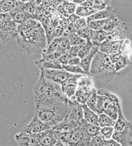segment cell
<instances>
[{"label":"cell","instance_id":"1","mask_svg":"<svg viewBox=\"0 0 132 146\" xmlns=\"http://www.w3.org/2000/svg\"><path fill=\"white\" fill-rule=\"evenodd\" d=\"M15 39L29 54L42 52L47 46L45 29L36 19H29L19 24Z\"/></svg>","mask_w":132,"mask_h":146},{"label":"cell","instance_id":"23","mask_svg":"<svg viewBox=\"0 0 132 146\" xmlns=\"http://www.w3.org/2000/svg\"><path fill=\"white\" fill-rule=\"evenodd\" d=\"M93 91H88L83 88H81L79 87H77L74 95V99L73 100L77 102L78 103L81 104V105H85L88 97H89L90 94Z\"/></svg>","mask_w":132,"mask_h":146},{"label":"cell","instance_id":"16","mask_svg":"<svg viewBox=\"0 0 132 146\" xmlns=\"http://www.w3.org/2000/svg\"><path fill=\"white\" fill-rule=\"evenodd\" d=\"M76 7V4L73 3V2L62 0L57 7V10L66 17H68L70 15L75 13Z\"/></svg>","mask_w":132,"mask_h":146},{"label":"cell","instance_id":"24","mask_svg":"<svg viewBox=\"0 0 132 146\" xmlns=\"http://www.w3.org/2000/svg\"><path fill=\"white\" fill-rule=\"evenodd\" d=\"M108 36V33L106 31L102 30L99 31H93L92 33L91 36L89 40L93 44L100 45L102 42L106 40Z\"/></svg>","mask_w":132,"mask_h":146},{"label":"cell","instance_id":"45","mask_svg":"<svg viewBox=\"0 0 132 146\" xmlns=\"http://www.w3.org/2000/svg\"><path fill=\"white\" fill-rule=\"evenodd\" d=\"M79 18H80V17H79L78 15H77L75 13H73V14H71L70 15L68 16V19L70 23H74Z\"/></svg>","mask_w":132,"mask_h":146},{"label":"cell","instance_id":"28","mask_svg":"<svg viewBox=\"0 0 132 146\" xmlns=\"http://www.w3.org/2000/svg\"><path fill=\"white\" fill-rule=\"evenodd\" d=\"M70 42L71 46L73 45H79L83 46L87 42V40L85 38H81L80 36H78V35L76 33H68V35H65Z\"/></svg>","mask_w":132,"mask_h":146},{"label":"cell","instance_id":"41","mask_svg":"<svg viewBox=\"0 0 132 146\" xmlns=\"http://www.w3.org/2000/svg\"><path fill=\"white\" fill-rule=\"evenodd\" d=\"M70 58V56L68 54V53L63 54L60 56L59 58H58L57 60L60 62L61 64H62V66H64V65H67V64H68Z\"/></svg>","mask_w":132,"mask_h":146},{"label":"cell","instance_id":"4","mask_svg":"<svg viewBox=\"0 0 132 146\" xmlns=\"http://www.w3.org/2000/svg\"><path fill=\"white\" fill-rule=\"evenodd\" d=\"M70 108L68 101L59 102L52 105L42 106L35 108L34 115L50 128L68 117Z\"/></svg>","mask_w":132,"mask_h":146},{"label":"cell","instance_id":"29","mask_svg":"<svg viewBox=\"0 0 132 146\" xmlns=\"http://www.w3.org/2000/svg\"><path fill=\"white\" fill-rule=\"evenodd\" d=\"M116 120H113L110 116L104 113L98 114V125L100 128L104 126H114Z\"/></svg>","mask_w":132,"mask_h":146},{"label":"cell","instance_id":"34","mask_svg":"<svg viewBox=\"0 0 132 146\" xmlns=\"http://www.w3.org/2000/svg\"><path fill=\"white\" fill-rule=\"evenodd\" d=\"M61 37H58V38H54L52 40L48 43L47 46L44 50L42 52L46 53H51L55 52L58 48V45H59Z\"/></svg>","mask_w":132,"mask_h":146},{"label":"cell","instance_id":"20","mask_svg":"<svg viewBox=\"0 0 132 146\" xmlns=\"http://www.w3.org/2000/svg\"><path fill=\"white\" fill-rule=\"evenodd\" d=\"M36 66L39 69L44 68V69H54V70H62L63 66L59 62L56 60L53 61H47V60H38L34 62Z\"/></svg>","mask_w":132,"mask_h":146},{"label":"cell","instance_id":"21","mask_svg":"<svg viewBox=\"0 0 132 146\" xmlns=\"http://www.w3.org/2000/svg\"><path fill=\"white\" fill-rule=\"evenodd\" d=\"M78 124L84 128L86 132L88 133V135L91 137L95 136V135H97L98 133H99L100 127L97 124H90V123L87 122L83 118L79 121Z\"/></svg>","mask_w":132,"mask_h":146},{"label":"cell","instance_id":"10","mask_svg":"<svg viewBox=\"0 0 132 146\" xmlns=\"http://www.w3.org/2000/svg\"><path fill=\"white\" fill-rule=\"evenodd\" d=\"M68 105L70 111L68 116V119L73 122L79 123L83 118L82 105L79 104L74 100L68 99Z\"/></svg>","mask_w":132,"mask_h":146},{"label":"cell","instance_id":"3","mask_svg":"<svg viewBox=\"0 0 132 146\" xmlns=\"http://www.w3.org/2000/svg\"><path fill=\"white\" fill-rule=\"evenodd\" d=\"M89 74L96 80L110 83L114 80L118 73L115 72L114 64L108 54L98 50L91 62Z\"/></svg>","mask_w":132,"mask_h":146},{"label":"cell","instance_id":"43","mask_svg":"<svg viewBox=\"0 0 132 146\" xmlns=\"http://www.w3.org/2000/svg\"><path fill=\"white\" fill-rule=\"evenodd\" d=\"M80 61H81V58L78 57V56L70 57L67 65H79Z\"/></svg>","mask_w":132,"mask_h":146},{"label":"cell","instance_id":"15","mask_svg":"<svg viewBox=\"0 0 132 146\" xmlns=\"http://www.w3.org/2000/svg\"><path fill=\"white\" fill-rule=\"evenodd\" d=\"M99 50V45L94 44L93 48H92L91 50L89 52V54L84 57L81 59L80 63H79V66L81 67V68L87 72L88 74H89V70H90V66H91V64L92 60L94 56H95V54ZM90 75V74H89Z\"/></svg>","mask_w":132,"mask_h":146},{"label":"cell","instance_id":"46","mask_svg":"<svg viewBox=\"0 0 132 146\" xmlns=\"http://www.w3.org/2000/svg\"><path fill=\"white\" fill-rule=\"evenodd\" d=\"M85 0H72V2L74 3L76 5H80L81 3H83Z\"/></svg>","mask_w":132,"mask_h":146},{"label":"cell","instance_id":"26","mask_svg":"<svg viewBox=\"0 0 132 146\" xmlns=\"http://www.w3.org/2000/svg\"><path fill=\"white\" fill-rule=\"evenodd\" d=\"M97 11L96 10L93 9V8L87 7V6L83 5H77L76 9H75V13L80 17L87 18L88 17L92 15L95 13Z\"/></svg>","mask_w":132,"mask_h":146},{"label":"cell","instance_id":"27","mask_svg":"<svg viewBox=\"0 0 132 146\" xmlns=\"http://www.w3.org/2000/svg\"><path fill=\"white\" fill-rule=\"evenodd\" d=\"M131 64V60L129 56L122 55L121 57L119 59L118 61L114 63V70L116 73H118L123 69H125L126 67Z\"/></svg>","mask_w":132,"mask_h":146},{"label":"cell","instance_id":"9","mask_svg":"<svg viewBox=\"0 0 132 146\" xmlns=\"http://www.w3.org/2000/svg\"><path fill=\"white\" fill-rule=\"evenodd\" d=\"M81 75L83 74H73L71 78L61 84L62 92L68 99H74V95L77 87V80Z\"/></svg>","mask_w":132,"mask_h":146},{"label":"cell","instance_id":"33","mask_svg":"<svg viewBox=\"0 0 132 146\" xmlns=\"http://www.w3.org/2000/svg\"><path fill=\"white\" fill-rule=\"evenodd\" d=\"M62 66L64 70L68 71L72 74L89 75L87 72H85L79 65H64Z\"/></svg>","mask_w":132,"mask_h":146},{"label":"cell","instance_id":"11","mask_svg":"<svg viewBox=\"0 0 132 146\" xmlns=\"http://www.w3.org/2000/svg\"><path fill=\"white\" fill-rule=\"evenodd\" d=\"M9 14L11 16L12 20L17 24H21L29 19H36V15L27 13L24 11L19 6L15 7L13 9L9 11Z\"/></svg>","mask_w":132,"mask_h":146},{"label":"cell","instance_id":"47","mask_svg":"<svg viewBox=\"0 0 132 146\" xmlns=\"http://www.w3.org/2000/svg\"><path fill=\"white\" fill-rule=\"evenodd\" d=\"M103 1L105 2V3L107 4L108 5H110V3H111V2H112V0H103Z\"/></svg>","mask_w":132,"mask_h":146},{"label":"cell","instance_id":"18","mask_svg":"<svg viewBox=\"0 0 132 146\" xmlns=\"http://www.w3.org/2000/svg\"><path fill=\"white\" fill-rule=\"evenodd\" d=\"M67 118L52 127V129H53L54 130L59 131V132H64L71 131L77 128V126H78V123L72 122V121L69 120Z\"/></svg>","mask_w":132,"mask_h":146},{"label":"cell","instance_id":"7","mask_svg":"<svg viewBox=\"0 0 132 146\" xmlns=\"http://www.w3.org/2000/svg\"><path fill=\"white\" fill-rule=\"evenodd\" d=\"M49 129H50V127L47 124L42 122L36 117V115L34 114L32 120L24 127H23L19 133H23V134L35 135L42 132L44 131L49 130Z\"/></svg>","mask_w":132,"mask_h":146},{"label":"cell","instance_id":"36","mask_svg":"<svg viewBox=\"0 0 132 146\" xmlns=\"http://www.w3.org/2000/svg\"><path fill=\"white\" fill-rule=\"evenodd\" d=\"M92 33H93V30L90 27H88V25L76 31V33L79 36H80L82 38H85L86 40L90 39Z\"/></svg>","mask_w":132,"mask_h":146},{"label":"cell","instance_id":"37","mask_svg":"<svg viewBox=\"0 0 132 146\" xmlns=\"http://www.w3.org/2000/svg\"><path fill=\"white\" fill-rule=\"evenodd\" d=\"M106 138L102 136L100 133H98L97 135L92 137L90 139L89 145V146H102L104 139Z\"/></svg>","mask_w":132,"mask_h":146},{"label":"cell","instance_id":"48","mask_svg":"<svg viewBox=\"0 0 132 146\" xmlns=\"http://www.w3.org/2000/svg\"><path fill=\"white\" fill-rule=\"evenodd\" d=\"M64 1H69L72 2V0H64Z\"/></svg>","mask_w":132,"mask_h":146},{"label":"cell","instance_id":"40","mask_svg":"<svg viewBox=\"0 0 132 146\" xmlns=\"http://www.w3.org/2000/svg\"><path fill=\"white\" fill-rule=\"evenodd\" d=\"M81 47H82L81 46H79V45L71 46L70 50H69V52H68V54L70 55V57L77 56V54H78L79 50H80Z\"/></svg>","mask_w":132,"mask_h":146},{"label":"cell","instance_id":"44","mask_svg":"<svg viewBox=\"0 0 132 146\" xmlns=\"http://www.w3.org/2000/svg\"><path fill=\"white\" fill-rule=\"evenodd\" d=\"M122 55H123V54H121L117 53V54H110V55H108V56H109V57H110V58L111 61H112V63L114 64L116 62L118 61V60L121 57V56H122Z\"/></svg>","mask_w":132,"mask_h":146},{"label":"cell","instance_id":"30","mask_svg":"<svg viewBox=\"0 0 132 146\" xmlns=\"http://www.w3.org/2000/svg\"><path fill=\"white\" fill-rule=\"evenodd\" d=\"M70 48H71V45L70 42H69L68 38L64 36H61L59 45H58V48L56 50V51L59 52H60L62 54L68 53Z\"/></svg>","mask_w":132,"mask_h":146},{"label":"cell","instance_id":"12","mask_svg":"<svg viewBox=\"0 0 132 146\" xmlns=\"http://www.w3.org/2000/svg\"><path fill=\"white\" fill-rule=\"evenodd\" d=\"M40 145L42 146H54L56 143V139L54 135L53 129L44 131L38 134H35Z\"/></svg>","mask_w":132,"mask_h":146},{"label":"cell","instance_id":"39","mask_svg":"<svg viewBox=\"0 0 132 146\" xmlns=\"http://www.w3.org/2000/svg\"><path fill=\"white\" fill-rule=\"evenodd\" d=\"M72 25L73 27V29H74L75 32L76 33V31L79 30V29H81L83 28V27L87 26V19L83 18V17L79 18L76 21L73 23Z\"/></svg>","mask_w":132,"mask_h":146},{"label":"cell","instance_id":"22","mask_svg":"<svg viewBox=\"0 0 132 146\" xmlns=\"http://www.w3.org/2000/svg\"><path fill=\"white\" fill-rule=\"evenodd\" d=\"M73 74H72V73L69 72L68 71L64 70V69H62V70H56L55 73H54V76H52L51 80L61 85L67 80L71 78Z\"/></svg>","mask_w":132,"mask_h":146},{"label":"cell","instance_id":"5","mask_svg":"<svg viewBox=\"0 0 132 146\" xmlns=\"http://www.w3.org/2000/svg\"><path fill=\"white\" fill-rule=\"evenodd\" d=\"M99 50L108 55L119 53L129 56L131 55V40H104L100 44Z\"/></svg>","mask_w":132,"mask_h":146},{"label":"cell","instance_id":"2","mask_svg":"<svg viewBox=\"0 0 132 146\" xmlns=\"http://www.w3.org/2000/svg\"><path fill=\"white\" fill-rule=\"evenodd\" d=\"M33 99L35 108L68 100L63 93L60 84L40 74L33 88Z\"/></svg>","mask_w":132,"mask_h":146},{"label":"cell","instance_id":"17","mask_svg":"<svg viewBox=\"0 0 132 146\" xmlns=\"http://www.w3.org/2000/svg\"><path fill=\"white\" fill-rule=\"evenodd\" d=\"M77 87L88 91H93L95 89L93 78L90 75H81L77 80Z\"/></svg>","mask_w":132,"mask_h":146},{"label":"cell","instance_id":"42","mask_svg":"<svg viewBox=\"0 0 132 146\" xmlns=\"http://www.w3.org/2000/svg\"><path fill=\"white\" fill-rule=\"evenodd\" d=\"M102 146H121L120 143L117 142L116 140H114L112 137L108 139H105L103 143Z\"/></svg>","mask_w":132,"mask_h":146},{"label":"cell","instance_id":"25","mask_svg":"<svg viewBox=\"0 0 132 146\" xmlns=\"http://www.w3.org/2000/svg\"><path fill=\"white\" fill-rule=\"evenodd\" d=\"M79 5L87 6V7L93 8V9L96 10V11L103 9L109 6L103 0H85Z\"/></svg>","mask_w":132,"mask_h":146},{"label":"cell","instance_id":"8","mask_svg":"<svg viewBox=\"0 0 132 146\" xmlns=\"http://www.w3.org/2000/svg\"><path fill=\"white\" fill-rule=\"evenodd\" d=\"M112 138L121 146H131L132 144V126L129 124L121 131L114 130Z\"/></svg>","mask_w":132,"mask_h":146},{"label":"cell","instance_id":"35","mask_svg":"<svg viewBox=\"0 0 132 146\" xmlns=\"http://www.w3.org/2000/svg\"><path fill=\"white\" fill-rule=\"evenodd\" d=\"M93 44L91 42V40L89 39H87V42L85 45H83L82 47L81 48L80 50H79L78 54H77V56L81 58H82L87 55V54L89 53V52L91 50L93 46Z\"/></svg>","mask_w":132,"mask_h":146},{"label":"cell","instance_id":"14","mask_svg":"<svg viewBox=\"0 0 132 146\" xmlns=\"http://www.w3.org/2000/svg\"><path fill=\"white\" fill-rule=\"evenodd\" d=\"M115 15H116V10L114 7L109 5L103 9L97 11L95 13L88 17L86 19H87V21L89 22L90 21L93 20L106 19L110 18Z\"/></svg>","mask_w":132,"mask_h":146},{"label":"cell","instance_id":"13","mask_svg":"<svg viewBox=\"0 0 132 146\" xmlns=\"http://www.w3.org/2000/svg\"><path fill=\"white\" fill-rule=\"evenodd\" d=\"M17 143L20 146H39L40 144L38 141L35 135L23 134L19 132L15 135Z\"/></svg>","mask_w":132,"mask_h":146},{"label":"cell","instance_id":"6","mask_svg":"<svg viewBox=\"0 0 132 146\" xmlns=\"http://www.w3.org/2000/svg\"><path fill=\"white\" fill-rule=\"evenodd\" d=\"M17 25L12 19L0 21V39L6 44L16 38Z\"/></svg>","mask_w":132,"mask_h":146},{"label":"cell","instance_id":"32","mask_svg":"<svg viewBox=\"0 0 132 146\" xmlns=\"http://www.w3.org/2000/svg\"><path fill=\"white\" fill-rule=\"evenodd\" d=\"M109 19V18H108ZM108 19L101 20H93L87 22V25L93 31L102 30L104 26L105 25Z\"/></svg>","mask_w":132,"mask_h":146},{"label":"cell","instance_id":"31","mask_svg":"<svg viewBox=\"0 0 132 146\" xmlns=\"http://www.w3.org/2000/svg\"><path fill=\"white\" fill-rule=\"evenodd\" d=\"M96 102H97V91L96 89H95L92 91L91 93L88 97L86 101L85 105L93 111H95L96 105Z\"/></svg>","mask_w":132,"mask_h":146},{"label":"cell","instance_id":"38","mask_svg":"<svg viewBox=\"0 0 132 146\" xmlns=\"http://www.w3.org/2000/svg\"><path fill=\"white\" fill-rule=\"evenodd\" d=\"M114 132V126H104L100 128L99 133L104 138L108 139L112 137L113 133Z\"/></svg>","mask_w":132,"mask_h":146},{"label":"cell","instance_id":"19","mask_svg":"<svg viewBox=\"0 0 132 146\" xmlns=\"http://www.w3.org/2000/svg\"><path fill=\"white\" fill-rule=\"evenodd\" d=\"M82 108L83 119L87 121V122L90 123V124L98 125V114L96 113L95 111L90 109L85 104L82 105Z\"/></svg>","mask_w":132,"mask_h":146}]
</instances>
